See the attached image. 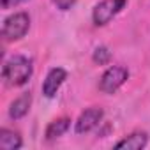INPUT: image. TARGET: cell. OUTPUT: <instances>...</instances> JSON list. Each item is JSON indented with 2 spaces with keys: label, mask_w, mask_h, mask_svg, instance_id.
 I'll list each match as a JSON object with an SVG mask.
<instances>
[{
  "label": "cell",
  "mask_w": 150,
  "mask_h": 150,
  "mask_svg": "<svg viewBox=\"0 0 150 150\" xmlns=\"http://www.w3.org/2000/svg\"><path fill=\"white\" fill-rule=\"evenodd\" d=\"M104 117V111L101 108H88L85 110L78 120H76V125H74V131H76V134H85V132H90L92 129H96L101 120Z\"/></svg>",
  "instance_id": "6"
},
{
  "label": "cell",
  "mask_w": 150,
  "mask_h": 150,
  "mask_svg": "<svg viewBox=\"0 0 150 150\" xmlns=\"http://www.w3.org/2000/svg\"><path fill=\"white\" fill-rule=\"evenodd\" d=\"M21 145H23L21 136L16 131L6 129V127L0 131V148L2 150H18L21 148Z\"/></svg>",
  "instance_id": "9"
},
{
  "label": "cell",
  "mask_w": 150,
  "mask_h": 150,
  "mask_svg": "<svg viewBox=\"0 0 150 150\" xmlns=\"http://www.w3.org/2000/svg\"><path fill=\"white\" fill-rule=\"evenodd\" d=\"M129 80V71L122 65H111L104 71L99 81V88L104 94H115Z\"/></svg>",
  "instance_id": "4"
},
{
  "label": "cell",
  "mask_w": 150,
  "mask_h": 150,
  "mask_svg": "<svg viewBox=\"0 0 150 150\" xmlns=\"http://www.w3.org/2000/svg\"><path fill=\"white\" fill-rule=\"evenodd\" d=\"M30 104H32V96H30L28 92L21 94V96H20L18 99H14V103L11 104V108H9V117H11L13 120L23 118V117L28 113Z\"/></svg>",
  "instance_id": "8"
},
{
  "label": "cell",
  "mask_w": 150,
  "mask_h": 150,
  "mask_svg": "<svg viewBox=\"0 0 150 150\" xmlns=\"http://www.w3.org/2000/svg\"><path fill=\"white\" fill-rule=\"evenodd\" d=\"M65 80H67V71L65 69H62V67L50 69V72L46 74V78L42 81V96L48 97V99L55 97Z\"/></svg>",
  "instance_id": "5"
},
{
  "label": "cell",
  "mask_w": 150,
  "mask_h": 150,
  "mask_svg": "<svg viewBox=\"0 0 150 150\" xmlns=\"http://www.w3.org/2000/svg\"><path fill=\"white\" fill-rule=\"evenodd\" d=\"M76 2H78V0H53V4H55L57 9H60V11H69Z\"/></svg>",
  "instance_id": "12"
},
{
  "label": "cell",
  "mask_w": 150,
  "mask_h": 150,
  "mask_svg": "<svg viewBox=\"0 0 150 150\" xmlns=\"http://www.w3.org/2000/svg\"><path fill=\"white\" fill-rule=\"evenodd\" d=\"M92 58H94L96 64H99V65H106V64L111 60V51H110L106 46H99V48H96Z\"/></svg>",
  "instance_id": "11"
},
{
  "label": "cell",
  "mask_w": 150,
  "mask_h": 150,
  "mask_svg": "<svg viewBox=\"0 0 150 150\" xmlns=\"http://www.w3.org/2000/svg\"><path fill=\"white\" fill-rule=\"evenodd\" d=\"M21 2H25V0H0L2 9H11V7H14V6H20Z\"/></svg>",
  "instance_id": "13"
},
{
  "label": "cell",
  "mask_w": 150,
  "mask_h": 150,
  "mask_svg": "<svg viewBox=\"0 0 150 150\" xmlns=\"http://www.w3.org/2000/svg\"><path fill=\"white\" fill-rule=\"evenodd\" d=\"M30 28V16L27 13H14L4 20L2 35L6 41H20L27 35Z\"/></svg>",
  "instance_id": "2"
},
{
  "label": "cell",
  "mask_w": 150,
  "mask_h": 150,
  "mask_svg": "<svg viewBox=\"0 0 150 150\" xmlns=\"http://www.w3.org/2000/svg\"><path fill=\"white\" fill-rule=\"evenodd\" d=\"M146 143H148V136H146V132H143V131H136V132H132V134L125 136L124 139H120V141L115 145V148L141 150V148H145V146H146Z\"/></svg>",
  "instance_id": "7"
},
{
  "label": "cell",
  "mask_w": 150,
  "mask_h": 150,
  "mask_svg": "<svg viewBox=\"0 0 150 150\" xmlns=\"http://www.w3.org/2000/svg\"><path fill=\"white\" fill-rule=\"evenodd\" d=\"M69 127H71V120H69L67 117H62V118L53 120V122L46 127V139L51 141V139H57V138L64 136Z\"/></svg>",
  "instance_id": "10"
},
{
  "label": "cell",
  "mask_w": 150,
  "mask_h": 150,
  "mask_svg": "<svg viewBox=\"0 0 150 150\" xmlns=\"http://www.w3.org/2000/svg\"><path fill=\"white\" fill-rule=\"evenodd\" d=\"M32 72H34L32 60L25 55H14L4 62L2 78L9 87H23L32 78Z\"/></svg>",
  "instance_id": "1"
},
{
  "label": "cell",
  "mask_w": 150,
  "mask_h": 150,
  "mask_svg": "<svg viewBox=\"0 0 150 150\" xmlns=\"http://www.w3.org/2000/svg\"><path fill=\"white\" fill-rule=\"evenodd\" d=\"M127 4V0H103L92 11V21L96 27L108 25Z\"/></svg>",
  "instance_id": "3"
}]
</instances>
